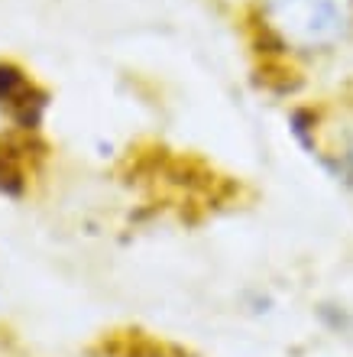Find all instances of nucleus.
<instances>
[{
    "label": "nucleus",
    "instance_id": "nucleus-1",
    "mask_svg": "<svg viewBox=\"0 0 353 357\" xmlns=\"http://www.w3.org/2000/svg\"><path fill=\"white\" fill-rule=\"evenodd\" d=\"M253 29L269 59L334 52L353 39V0H260Z\"/></svg>",
    "mask_w": 353,
    "mask_h": 357
},
{
    "label": "nucleus",
    "instance_id": "nucleus-2",
    "mask_svg": "<svg viewBox=\"0 0 353 357\" xmlns=\"http://www.w3.org/2000/svg\"><path fill=\"white\" fill-rule=\"evenodd\" d=\"M0 107L23 127L36 130L42 123V114L49 107V94L17 66V62H0Z\"/></svg>",
    "mask_w": 353,
    "mask_h": 357
},
{
    "label": "nucleus",
    "instance_id": "nucleus-3",
    "mask_svg": "<svg viewBox=\"0 0 353 357\" xmlns=\"http://www.w3.org/2000/svg\"><path fill=\"white\" fill-rule=\"evenodd\" d=\"M104 357H188L182 348L162 338H152L146 331H111L97 344Z\"/></svg>",
    "mask_w": 353,
    "mask_h": 357
},
{
    "label": "nucleus",
    "instance_id": "nucleus-4",
    "mask_svg": "<svg viewBox=\"0 0 353 357\" xmlns=\"http://www.w3.org/2000/svg\"><path fill=\"white\" fill-rule=\"evenodd\" d=\"M23 166L10 150H0V192L3 195H19L23 192Z\"/></svg>",
    "mask_w": 353,
    "mask_h": 357
},
{
    "label": "nucleus",
    "instance_id": "nucleus-5",
    "mask_svg": "<svg viewBox=\"0 0 353 357\" xmlns=\"http://www.w3.org/2000/svg\"><path fill=\"white\" fill-rule=\"evenodd\" d=\"M317 315H321V321H324L334 335L353 338V309H344V305H331V302H324V305L317 309Z\"/></svg>",
    "mask_w": 353,
    "mask_h": 357
}]
</instances>
